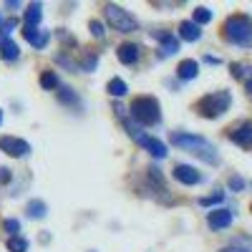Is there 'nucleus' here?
Here are the masks:
<instances>
[{
	"label": "nucleus",
	"mask_w": 252,
	"mask_h": 252,
	"mask_svg": "<svg viewBox=\"0 0 252 252\" xmlns=\"http://www.w3.org/2000/svg\"><path fill=\"white\" fill-rule=\"evenodd\" d=\"M172 144L179 146V149H184V152H189V154L199 157V159L207 161V164H220V154H217V149H215V144L207 141L204 136L174 131V134H172Z\"/></svg>",
	"instance_id": "1"
},
{
	"label": "nucleus",
	"mask_w": 252,
	"mask_h": 252,
	"mask_svg": "<svg viewBox=\"0 0 252 252\" xmlns=\"http://www.w3.org/2000/svg\"><path fill=\"white\" fill-rule=\"evenodd\" d=\"M224 38L235 46L250 48L252 46V20L247 15H229L224 20Z\"/></svg>",
	"instance_id": "2"
},
{
	"label": "nucleus",
	"mask_w": 252,
	"mask_h": 252,
	"mask_svg": "<svg viewBox=\"0 0 252 252\" xmlns=\"http://www.w3.org/2000/svg\"><path fill=\"white\" fill-rule=\"evenodd\" d=\"M131 116L144 124V126H154L161 121V111H159V101L154 96H136L131 101Z\"/></svg>",
	"instance_id": "3"
},
{
	"label": "nucleus",
	"mask_w": 252,
	"mask_h": 252,
	"mask_svg": "<svg viewBox=\"0 0 252 252\" xmlns=\"http://www.w3.org/2000/svg\"><path fill=\"white\" fill-rule=\"evenodd\" d=\"M229 103H232V96H229V91H217V94H207L204 98L197 101V114H202L204 119H217L222 116L227 109H229Z\"/></svg>",
	"instance_id": "4"
},
{
	"label": "nucleus",
	"mask_w": 252,
	"mask_h": 252,
	"mask_svg": "<svg viewBox=\"0 0 252 252\" xmlns=\"http://www.w3.org/2000/svg\"><path fill=\"white\" fill-rule=\"evenodd\" d=\"M116 111H119V116L124 119V126H126V131H129V136H131V139H134L136 144H141L144 149H149V152H152V154H154L157 159H164V157H166V146H164L161 141L152 139L149 134H144V131L139 129V126H136V124H134L131 119H126V116H124V109H121V106H116Z\"/></svg>",
	"instance_id": "5"
},
{
	"label": "nucleus",
	"mask_w": 252,
	"mask_h": 252,
	"mask_svg": "<svg viewBox=\"0 0 252 252\" xmlns=\"http://www.w3.org/2000/svg\"><path fill=\"white\" fill-rule=\"evenodd\" d=\"M106 20H109V26L114 31H119V33H134L139 28L136 18L129 10L119 8V5H106Z\"/></svg>",
	"instance_id": "6"
},
{
	"label": "nucleus",
	"mask_w": 252,
	"mask_h": 252,
	"mask_svg": "<svg viewBox=\"0 0 252 252\" xmlns=\"http://www.w3.org/2000/svg\"><path fill=\"white\" fill-rule=\"evenodd\" d=\"M0 152H5L13 159H23L31 154V144L23 139H15V136H0Z\"/></svg>",
	"instance_id": "7"
},
{
	"label": "nucleus",
	"mask_w": 252,
	"mask_h": 252,
	"mask_svg": "<svg viewBox=\"0 0 252 252\" xmlns=\"http://www.w3.org/2000/svg\"><path fill=\"white\" fill-rule=\"evenodd\" d=\"M172 174H174V179L182 182V184H199V182H202V174L194 169V166H187V164H177Z\"/></svg>",
	"instance_id": "8"
},
{
	"label": "nucleus",
	"mask_w": 252,
	"mask_h": 252,
	"mask_svg": "<svg viewBox=\"0 0 252 252\" xmlns=\"http://www.w3.org/2000/svg\"><path fill=\"white\" fill-rule=\"evenodd\" d=\"M207 224L212 229H224V227L232 224V212H229V209H212L207 217Z\"/></svg>",
	"instance_id": "9"
},
{
	"label": "nucleus",
	"mask_w": 252,
	"mask_h": 252,
	"mask_svg": "<svg viewBox=\"0 0 252 252\" xmlns=\"http://www.w3.org/2000/svg\"><path fill=\"white\" fill-rule=\"evenodd\" d=\"M139 53H141V48H139L136 43H121V46L116 48L119 61H121V63H126V66L136 63V61H139Z\"/></svg>",
	"instance_id": "10"
},
{
	"label": "nucleus",
	"mask_w": 252,
	"mask_h": 252,
	"mask_svg": "<svg viewBox=\"0 0 252 252\" xmlns=\"http://www.w3.org/2000/svg\"><path fill=\"white\" fill-rule=\"evenodd\" d=\"M229 139L240 146H250L252 144V124H240L235 129H229Z\"/></svg>",
	"instance_id": "11"
},
{
	"label": "nucleus",
	"mask_w": 252,
	"mask_h": 252,
	"mask_svg": "<svg viewBox=\"0 0 252 252\" xmlns=\"http://www.w3.org/2000/svg\"><path fill=\"white\" fill-rule=\"evenodd\" d=\"M159 40H161V48H159V58H169L179 51V40L177 35L172 33H159Z\"/></svg>",
	"instance_id": "12"
},
{
	"label": "nucleus",
	"mask_w": 252,
	"mask_h": 252,
	"mask_svg": "<svg viewBox=\"0 0 252 252\" xmlns=\"http://www.w3.org/2000/svg\"><path fill=\"white\" fill-rule=\"evenodd\" d=\"M23 35H26V40H28V43H31L33 48H38V51H40V48H46V46H48V38H51V35H48L46 31H38V28H28V26H26Z\"/></svg>",
	"instance_id": "13"
},
{
	"label": "nucleus",
	"mask_w": 252,
	"mask_h": 252,
	"mask_svg": "<svg viewBox=\"0 0 252 252\" xmlns=\"http://www.w3.org/2000/svg\"><path fill=\"white\" fill-rule=\"evenodd\" d=\"M179 35L184 40H189V43H194V40L202 38V31H199V26L194 23V20H182L179 23Z\"/></svg>",
	"instance_id": "14"
},
{
	"label": "nucleus",
	"mask_w": 252,
	"mask_h": 252,
	"mask_svg": "<svg viewBox=\"0 0 252 252\" xmlns=\"http://www.w3.org/2000/svg\"><path fill=\"white\" fill-rule=\"evenodd\" d=\"M197 73H199V63H197V61H192V58L182 61V63H179V68H177V76H179V78H184V81L197 78Z\"/></svg>",
	"instance_id": "15"
},
{
	"label": "nucleus",
	"mask_w": 252,
	"mask_h": 252,
	"mask_svg": "<svg viewBox=\"0 0 252 252\" xmlns=\"http://www.w3.org/2000/svg\"><path fill=\"white\" fill-rule=\"evenodd\" d=\"M232 76L235 78H242L247 91L252 94V66H245V63H232Z\"/></svg>",
	"instance_id": "16"
},
{
	"label": "nucleus",
	"mask_w": 252,
	"mask_h": 252,
	"mask_svg": "<svg viewBox=\"0 0 252 252\" xmlns=\"http://www.w3.org/2000/svg\"><path fill=\"white\" fill-rule=\"evenodd\" d=\"M40 18H43V5H40V3L28 5V10H26V26L28 28H35L40 23Z\"/></svg>",
	"instance_id": "17"
},
{
	"label": "nucleus",
	"mask_w": 252,
	"mask_h": 252,
	"mask_svg": "<svg viewBox=\"0 0 252 252\" xmlns=\"http://www.w3.org/2000/svg\"><path fill=\"white\" fill-rule=\"evenodd\" d=\"M26 212H28V217H31V220H43V217H46V202H40V199H31Z\"/></svg>",
	"instance_id": "18"
},
{
	"label": "nucleus",
	"mask_w": 252,
	"mask_h": 252,
	"mask_svg": "<svg viewBox=\"0 0 252 252\" xmlns=\"http://www.w3.org/2000/svg\"><path fill=\"white\" fill-rule=\"evenodd\" d=\"M0 53H3L5 61H18V58H20V48H18L15 40H10V38L5 40L3 46H0Z\"/></svg>",
	"instance_id": "19"
},
{
	"label": "nucleus",
	"mask_w": 252,
	"mask_h": 252,
	"mask_svg": "<svg viewBox=\"0 0 252 252\" xmlns=\"http://www.w3.org/2000/svg\"><path fill=\"white\" fill-rule=\"evenodd\" d=\"M106 91H109L111 96L121 98V96H126V91H129V89H126V83H124L121 78H111V81H109V86H106Z\"/></svg>",
	"instance_id": "20"
},
{
	"label": "nucleus",
	"mask_w": 252,
	"mask_h": 252,
	"mask_svg": "<svg viewBox=\"0 0 252 252\" xmlns=\"http://www.w3.org/2000/svg\"><path fill=\"white\" fill-rule=\"evenodd\" d=\"M8 250H10V252H28V240L20 237V235H18V237H10V240H8Z\"/></svg>",
	"instance_id": "21"
},
{
	"label": "nucleus",
	"mask_w": 252,
	"mask_h": 252,
	"mask_svg": "<svg viewBox=\"0 0 252 252\" xmlns=\"http://www.w3.org/2000/svg\"><path fill=\"white\" fill-rule=\"evenodd\" d=\"M212 20V10H207V8H197L194 10V23L197 26H204V23H209Z\"/></svg>",
	"instance_id": "22"
},
{
	"label": "nucleus",
	"mask_w": 252,
	"mask_h": 252,
	"mask_svg": "<svg viewBox=\"0 0 252 252\" xmlns=\"http://www.w3.org/2000/svg\"><path fill=\"white\" fill-rule=\"evenodd\" d=\"M40 86H43V89H56V86H58L56 73H53V71H46L43 76H40Z\"/></svg>",
	"instance_id": "23"
},
{
	"label": "nucleus",
	"mask_w": 252,
	"mask_h": 252,
	"mask_svg": "<svg viewBox=\"0 0 252 252\" xmlns=\"http://www.w3.org/2000/svg\"><path fill=\"white\" fill-rule=\"evenodd\" d=\"M58 101H61V103H78V96H76V91H71V89H61V91H58Z\"/></svg>",
	"instance_id": "24"
},
{
	"label": "nucleus",
	"mask_w": 252,
	"mask_h": 252,
	"mask_svg": "<svg viewBox=\"0 0 252 252\" xmlns=\"http://www.w3.org/2000/svg\"><path fill=\"white\" fill-rule=\"evenodd\" d=\"M222 199H224V192H215V194H209V197H202L199 204L202 207H212V204H220Z\"/></svg>",
	"instance_id": "25"
},
{
	"label": "nucleus",
	"mask_w": 252,
	"mask_h": 252,
	"mask_svg": "<svg viewBox=\"0 0 252 252\" xmlns=\"http://www.w3.org/2000/svg\"><path fill=\"white\" fill-rule=\"evenodd\" d=\"M3 227H5V232H8L10 237H18V232H20V222H18V220H5Z\"/></svg>",
	"instance_id": "26"
},
{
	"label": "nucleus",
	"mask_w": 252,
	"mask_h": 252,
	"mask_svg": "<svg viewBox=\"0 0 252 252\" xmlns=\"http://www.w3.org/2000/svg\"><path fill=\"white\" fill-rule=\"evenodd\" d=\"M96 63H98V56H86V61H83V71H94L96 68Z\"/></svg>",
	"instance_id": "27"
},
{
	"label": "nucleus",
	"mask_w": 252,
	"mask_h": 252,
	"mask_svg": "<svg viewBox=\"0 0 252 252\" xmlns=\"http://www.w3.org/2000/svg\"><path fill=\"white\" fill-rule=\"evenodd\" d=\"M89 28H91V35H96V38H103V26L98 23V20H91V23H89Z\"/></svg>",
	"instance_id": "28"
},
{
	"label": "nucleus",
	"mask_w": 252,
	"mask_h": 252,
	"mask_svg": "<svg viewBox=\"0 0 252 252\" xmlns=\"http://www.w3.org/2000/svg\"><path fill=\"white\" fill-rule=\"evenodd\" d=\"M15 26H18V20H15V18H10V20H5V23H3V28H0V31H3V33L8 35V33H10Z\"/></svg>",
	"instance_id": "29"
},
{
	"label": "nucleus",
	"mask_w": 252,
	"mask_h": 252,
	"mask_svg": "<svg viewBox=\"0 0 252 252\" xmlns=\"http://www.w3.org/2000/svg\"><path fill=\"white\" fill-rule=\"evenodd\" d=\"M229 187H232V189H237V192H240V189L245 187V179H240V177H229Z\"/></svg>",
	"instance_id": "30"
},
{
	"label": "nucleus",
	"mask_w": 252,
	"mask_h": 252,
	"mask_svg": "<svg viewBox=\"0 0 252 252\" xmlns=\"http://www.w3.org/2000/svg\"><path fill=\"white\" fill-rule=\"evenodd\" d=\"M10 179V172L5 169V166H0V182H8Z\"/></svg>",
	"instance_id": "31"
},
{
	"label": "nucleus",
	"mask_w": 252,
	"mask_h": 252,
	"mask_svg": "<svg viewBox=\"0 0 252 252\" xmlns=\"http://www.w3.org/2000/svg\"><path fill=\"white\" fill-rule=\"evenodd\" d=\"M220 252H250V250H240V247H227V250H220Z\"/></svg>",
	"instance_id": "32"
},
{
	"label": "nucleus",
	"mask_w": 252,
	"mask_h": 252,
	"mask_svg": "<svg viewBox=\"0 0 252 252\" xmlns=\"http://www.w3.org/2000/svg\"><path fill=\"white\" fill-rule=\"evenodd\" d=\"M3 23H5V20H3V15H0V28H3Z\"/></svg>",
	"instance_id": "33"
},
{
	"label": "nucleus",
	"mask_w": 252,
	"mask_h": 252,
	"mask_svg": "<svg viewBox=\"0 0 252 252\" xmlns=\"http://www.w3.org/2000/svg\"><path fill=\"white\" fill-rule=\"evenodd\" d=\"M0 124H3V111H0Z\"/></svg>",
	"instance_id": "34"
}]
</instances>
